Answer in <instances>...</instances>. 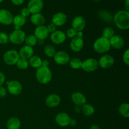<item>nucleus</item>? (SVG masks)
I'll return each instance as SVG.
<instances>
[{
    "label": "nucleus",
    "mask_w": 129,
    "mask_h": 129,
    "mask_svg": "<svg viewBox=\"0 0 129 129\" xmlns=\"http://www.w3.org/2000/svg\"><path fill=\"white\" fill-rule=\"evenodd\" d=\"M76 34L77 31L71 27L68 29V30L66 31V37L72 39L76 37Z\"/></svg>",
    "instance_id": "35"
},
{
    "label": "nucleus",
    "mask_w": 129,
    "mask_h": 129,
    "mask_svg": "<svg viewBox=\"0 0 129 129\" xmlns=\"http://www.w3.org/2000/svg\"><path fill=\"white\" fill-rule=\"evenodd\" d=\"M124 1H125V0H124Z\"/></svg>",
    "instance_id": "51"
},
{
    "label": "nucleus",
    "mask_w": 129,
    "mask_h": 129,
    "mask_svg": "<svg viewBox=\"0 0 129 129\" xmlns=\"http://www.w3.org/2000/svg\"><path fill=\"white\" fill-rule=\"evenodd\" d=\"M98 66L102 69H108L113 66L115 63V59L113 56L108 54H105L100 58Z\"/></svg>",
    "instance_id": "12"
},
{
    "label": "nucleus",
    "mask_w": 129,
    "mask_h": 129,
    "mask_svg": "<svg viewBox=\"0 0 129 129\" xmlns=\"http://www.w3.org/2000/svg\"><path fill=\"white\" fill-rule=\"evenodd\" d=\"M21 127V121L17 117H11L6 122L8 129H19Z\"/></svg>",
    "instance_id": "24"
},
{
    "label": "nucleus",
    "mask_w": 129,
    "mask_h": 129,
    "mask_svg": "<svg viewBox=\"0 0 129 129\" xmlns=\"http://www.w3.org/2000/svg\"><path fill=\"white\" fill-rule=\"evenodd\" d=\"M71 100L76 106L82 107L86 103V98L80 92H74L71 95Z\"/></svg>",
    "instance_id": "20"
},
{
    "label": "nucleus",
    "mask_w": 129,
    "mask_h": 129,
    "mask_svg": "<svg viewBox=\"0 0 129 129\" xmlns=\"http://www.w3.org/2000/svg\"><path fill=\"white\" fill-rule=\"evenodd\" d=\"M50 39L52 42L55 45H60L66 40V35L61 30H56L50 35Z\"/></svg>",
    "instance_id": "13"
},
{
    "label": "nucleus",
    "mask_w": 129,
    "mask_h": 129,
    "mask_svg": "<svg viewBox=\"0 0 129 129\" xmlns=\"http://www.w3.org/2000/svg\"><path fill=\"white\" fill-rule=\"evenodd\" d=\"M86 22L82 16H77L72 21V28L76 31H81L85 28Z\"/></svg>",
    "instance_id": "15"
},
{
    "label": "nucleus",
    "mask_w": 129,
    "mask_h": 129,
    "mask_svg": "<svg viewBox=\"0 0 129 129\" xmlns=\"http://www.w3.org/2000/svg\"><path fill=\"white\" fill-rule=\"evenodd\" d=\"M10 1H11V3L13 4L15 6H20L25 2V0H10Z\"/></svg>",
    "instance_id": "41"
},
{
    "label": "nucleus",
    "mask_w": 129,
    "mask_h": 129,
    "mask_svg": "<svg viewBox=\"0 0 129 129\" xmlns=\"http://www.w3.org/2000/svg\"><path fill=\"white\" fill-rule=\"evenodd\" d=\"M3 61L6 65L13 66L16 65L18 60L20 59V55H19L18 52L14 49H10L7 50L4 54Z\"/></svg>",
    "instance_id": "5"
},
{
    "label": "nucleus",
    "mask_w": 129,
    "mask_h": 129,
    "mask_svg": "<svg viewBox=\"0 0 129 129\" xmlns=\"http://www.w3.org/2000/svg\"><path fill=\"white\" fill-rule=\"evenodd\" d=\"M29 66L35 69H38L42 66V59L38 55H33L30 59L28 60Z\"/></svg>",
    "instance_id": "25"
},
{
    "label": "nucleus",
    "mask_w": 129,
    "mask_h": 129,
    "mask_svg": "<svg viewBox=\"0 0 129 129\" xmlns=\"http://www.w3.org/2000/svg\"><path fill=\"white\" fill-rule=\"evenodd\" d=\"M93 1H96V2H98V1H101V0H93Z\"/></svg>",
    "instance_id": "49"
},
{
    "label": "nucleus",
    "mask_w": 129,
    "mask_h": 129,
    "mask_svg": "<svg viewBox=\"0 0 129 129\" xmlns=\"http://www.w3.org/2000/svg\"><path fill=\"white\" fill-rule=\"evenodd\" d=\"M10 42L9 35L5 32H0V44L5 45Z\"/></svg>",
    "instance_id": "34"
},
{
    "label": "nucleus",
    "mask_w": 129,
    "mask_h": 129,
    "mask_svg": "<svg viewBox=\"0 0 129 129\" xmlns=\"http://www.w3.org/2000/svg\"><path fill=\"white\" fill-rule=\"evenodd\" d=\"M113 21L120 30H127L129 28V12L125 10H119L113 16Z\"/></svg>",
    "instance_id": "1"
},
{
    "label": "nucleus",
    "mask_w": 129,
    "mask_h": 129,
    "mask_svg": "<svg viewBox=\"0 0 129 129\" xmlns=\"http://www.w3.org/2000/svg\"><path fill=\"white\" fill-rule=\"evenodd\" d=\"M122 60L125 65H129V50L126 49L125 51L123 52V56H122Z\"/></svg>",
    "instance_id": "36"
},
{
    "label": "nucleus",
    "mask_w": 129,
    "mask_h": 129,
    "mask_svg": "<svg viewBox=\"0 0 129 129\" xmlns=\"http://www.w3.org/2000/svg\"><path fill=\"white\" fill-rule=\"evenodd\" d=\"M98 62L94 58H88L82 63L81 69L87 73H92L98 68Z\"/></svg>",
    "instance_id": "7"
},
{
    "label": "nucleus",
    "mask_w": 129,
    "mask_h": 129,
    "mask_svg": "<svg viewBox=\"0 0 129 129\" xmlns=\"http://www.w3.org/2000/svg\"><path fill=\"white\" fill-rule=\"evenodd\" d=\"M37 39L35 37L34 34H30V35L26 36L24 42L25 43L26 45L33 47L37 44Z\"/></svg>",
    "instance_id": "29"
},
{
    "label": "nucleus",
    "mask_w": 129,
    "mask_h": 129,
    "mask_svg": "<svg viewBox=\"0 0 129 129\" xmlns=\"http://www.w3.org/2000/svg\"><path fill=\"white\" fill-rule=\"evenodd\" d=\"M4 1H5V0H0V3H1L2 2H3Z\"/></svg>",
    "instance_id": "48"
},
{
    "label": "nucleus",
    "mask_w": 129,
    "mask_h": 129,
    "mask_svg": "<svg viewBox=\"0 0 129 129\" xmlns=\"http://www.w3.org/2000/svg\"><path fill=\"white\" fill-rule=\"evenodd\" d=\"M60 98L58 94H50L45 99V105L49 108H55L60 105Z\"/></svg>",
    "instance_id": "18"
},
{
    "label": "nucleus",
    "mask_w": 129,
    "mask_h": 129,
    "mask_svg": "<svg viewBox=\"0 0 129 129\" xmlns=\"http://www.w3.org/2000/svg\"><path fill=\"white\" fill-rule=\"evenodd\" d=\"M44 52L46 56L49 57H54L55 53H56L55 47L53 45H49V44L46 45L44 47Z\"/></svg>",
    "instance_id": "32"
},
{
    "label": "nucleus",
    "mask_w": 129,
    "mask_h": 129,
    "mask_svg": "<svg viewBox=\"0 0 129 129\" xmlns=\"http://www.w3.org/2000/svg\"><path fill=\"white\" fill-rule=\"evenodd\" d=\"M89 129H101V128L98 125H93L91 126Z\"/></svg>",
    "instance_id": "47"
},
{
    "label": "nucleus",
    "mask_w": 129,
    "mask_h": 129,
    "mask_svg": "<svg viewBox=\"0 0 129 129\" xmlns=\"http://www.w3.org/2000/svg\"><path fill=\"white\" fill-rule=\"evenodd\" d=\"M84 47V40L77 37L72 39L70 42V48L74 52H79Z\"/></svg>",
    "instance_id": "19"
},
{
    "label": "nucleus",
    "mask_w": 129,
    "mask_h": 129,
    "mask_svg": "<svg viewBox=\"0 0 129 129\" xmlns=\"http://www.w3.org/2000/svg\"><path fill=\"white\" fill-rule=\"evenodd\" d=\"M26 34L21 29L14 30L9 35V41L15 45H20L25 42Z\"/></svg>",
    "instance_id": "4"
},
{
    "label": "nucleus",
    "mask_w": 129,
    "mask_h": 129,
    "mask_svg": "<svg viewBox=\"0 0 129 129\" xmlns=\"http://www.w3.org/2000/svg\"><path fill=\"white\" fill-rule=\"evenodd\" d=\"M44 5L43 0H30L28 3L27 8L31 15L41 12L44 8Z\"/></svg>",
    "instance_id": "9"
},
{
    "label": "nucleus",
    "mask_w": 129,
    "mask_h": 129,
    "mask_svg": "<svg viewBox=\"0 0 129 129\" xmlns=\"http://www.w3.org/2000/svg\"><path fill=\"white\" fill-rule=\"evenodd\" d=\"M5 80H6V77H5V74L2 72H0V86H2L3 85Z\"/></svg>",
    "instance_id": "40"
},
{
    "label": "nucleus",
    "mask_w": 129,
    "mask_h": 129,
    "mask_svg": "<svg viewBox=\"0 0 129 129\" xmlns=\"http://www.w3.org/2000/svg\"><path fill=\"white\" fill-rule=\"evenodd\" d=\"M30 21L33 25L36 26H42L45 23V18L40 13L31 14L30 16Z\"/></svg>",
    "instance_id": "22"
},
{
    "label": "nucleus",
    "mask_w": 129,
    "mask_h": 129,
    "mask_svg": "<svg viewBox=\"0 0 129 129\" xmlns=\"http://www.w3.org/2000/svg\"><path fill=\"white\" fill-rule=\"evenodd\" d=\"M95 112L94 107L91 104L85 103L81 107V112L84 114V115L86 117H90L94 114Z\"/></svg>",
    "instance_id": "27"
},
{
    "label": "nucleus",
    "mask_w": 129,
    "mask_h": 129,
    "mask_svg": "<svg viewBox=\"0 0 129 129\" xmlns=\"http://www.w3.org/2000/svg\"><path fill=\"white\" fill-rule=\"evenodd\" d=\"M18 54L20 58L28 60L33 55H34V50L33 47L25 45L20 49Z\"/></svg>",
    "instance_id": "21"
},
{
    "label": "nucleus",
    "mask_w": 129,
    "mask_h": 129,
    "mask_svg": "<svg viewBox=\"0 0 129 129\" xmlns=\"http://www.w3.org/2000/svg\"><path fill=\"white\" fill-rule=\"evenodd\" d=\"M72 118H71L69 114L65 112H60L55 116V120L57 124L62 127H68L70 124L71 120Z\"/></svg>",
    "instance_id": "10"
},
{
    "label": "nucleus",
    "mask_w": 129,
    "mask_h": 129,
    "mask_svg": "<svg viewBox=\"0 0 129 129\" xmlns=\"http://www.w3.org/2000/svg\"><path fill=\"white\" fill-rule=\"evenodd\" d=\"M111 47L116 50L122 49L125 45V40L119 35H115L109 40Z\"/></svg>",
    "instance_id": "16"
},
{
    "label": "nucleus",
    "mask_w": 129,
    "mask_h": 129,
    "mask_svg": "<svg viewBox=\"0 0 129 129\" xmlns=\"http://www.w3.org/2000/svg\"><path fill=\"white\" fill-rule=\"evenodd\" d=\"M54 61L58 65L64 66L69 64L71 57L68 52L63 50L56 52L55 55L54 56Z\"/></svg>",
    "instance_id": "8"
},
{
    "label": "nucleus",
    "mask_w": 129,
    "mask_h": 129,
    "mask_svg": "<svg viewBox=\"0 0 129 129\" xmlns=\"http://www.w3.org/2000/svg\"><path fill=\"white\" fill-rule=\"evenodd\" d=\"M47 26V28L48 31H49V34H52V33L54 32L55 31L57 30V26L51 23L49 24Z\"/></svg>",
    "instance_id": "38"
},
{
    "label": "nucleus",
    "mask_w": 129,
    "mask_h": 129,
    "mask_svg": "<svg viewBox=\"0 0 129 129\" xmlns=\"http://www.w3.org/2000/svg\"><path fill=\"white\" fill-rule=\"evenodd\" d=\"M16 67L18 68L20 70H25L27 69L29 66L28 61L26 59H22V58H20L18 62L16 64Z\"/></svg>",
    "instance_id": "33"
},
{
    "label": "nucleus",
    "mask_w": 129,
    "mask_h": 129,
    "mask_svg": "<svg viewBox=\"0 0 129 129\" xmlns=\"http://www.w3.org/2000/svg\"><path fill=\"white\" fill-rule=\"evenodd\" d=\"M76 125H77L76 120H74V119H71L69 125L71 126V127H75Z\"/></svg>",
    "instance_id": "45"
},
{
    "label": "nucleus",
    "mask_w": 129,
    "mask_h": 129,
    "mask_svg": "<svg viewBox=\"0 0 129 129\" xmlns=\"http://www.w3.org/2000/svg\"><path fill=\"white\" fill-rule=\"evenodd\" d=\"M0 10H1V5H0Z\"/></svg>",
    "instance_id": "50"
},
{
    "label": "nucleus",
    "mask_w": 129,
    "mask_h": 129,
    "mask_svg": "<svg viewBox=\"0 0 129 129\" xmlns=\"http://www.w3.org/2000/svg\"><path fill=\"white\" fill-rule=\"evenodd\" d=\"M26 22V18L24 17L20 14L16 15L13 17V23L14 25L15 30H19L21 29V26H24Z\"/></svg>",
    "instance_id": "23"
},
{
    "label": "nucleus",
    "mask_w": 129,
    "mask_h": 129,
    "mask_svg": "<svg viewBox=\"0 0 129 129\" xmlns=\"http://www.w3.org/2000/svg\"><path fill=\"white\" fill-rule=\"evenodd\" d=\"M35 77L39 83L42 84H47L51 81L52 73L49 68L41 66L37 69L35 72Z\"/></svg>",
    "instance_id": "2"
},
{
    "label": "nucleus",
    "mask_w": 129,
    "mask_h": 129,
    "mask_svg": "<svg viewBox=\"0 0 129 129\" xmlns=\"http://www.w3.org/2000/svg\"><path fill=\"white\" fill-rule=\"evenodd\" d=\"M49 65H50V62H49V60H46V59L42 60V66L47 67V68H49Z\"/></svg>",
    "instance_id": "42"
},
{
    "label": "nucleus",
    "mask_w": 129,
    "mask_h": 129,
    "mask_svg": "<svg viewBox=\"0 0 129 129\" xmlns=\"http://www.w3.org/2000/svg\"><path fill=\"white\" fill-rule=\"evenodd\" d=\"M7 89L3 86H0V98H5L7 95Z\"/></svg>",
    "instance_id": "39"
},
{
    "label": "nucleus",
    "mask_w": 129,
    "mask_h": 129,
    "mask_svg": "<svg viewBox=\"0 0 129 129\" xmlns=\"http://www.w3.org/2000/svg\"><path fill=\"white\" fill-rule=\"evenodd\" d=\"M13 15L6 9L0 10V23L4 25H10L13 23Z\"/></svg>",
    "instance_id": "11"
},
{
    "label": "nucleus",
    "mask_w": 129,
    "mask_h": 129,
    "mask_svg": "<svg viewBox=\"0 0 129 129\" xmlns=\"http://www.w3.org/2000/svg\"><path fill=\"white\" fill-rule=\"evenodd\" d=\"M67 20H68V16L62 12L56 13L53 15L52 18V23L57 27L64 26L66 23Z\"/></svg>",
    "instance_id": "14"
},
{
    "label": "nucleus",
    "mask_w": 129,
    "mask_h": 129,
    "mask_svg": "<svg viewBox=\"0 0 129 129\" xmlns=\"http://www.w3.org/2000/svg\"><path fill=\"white\" fill-rule=\"evenodd\" d=\"M7 91L13 96H18L22 92L23 86L17 80H11L6 82Z\"/></svg>",
    "instance_id": "6"
},
{
    "label": "nucleus",
    "mask_w": 129,
    "mask_h": 129,
    "mask_svg": "<svg viewBox=\"0 0 129 129\" xmlns=\"http://www.w3.org/2000/svg\"><path fill=\"white\" fill-rule=\"evenodd\" d=\"M118 112L122 117L124 118L129 117V104L128 103H123L118 108Z\"/></svg>",
    "instance_id": "28"
},
{
    "label": "nucleus",
    "mask_w": 129,
    "mask_h": 129,
    "mask_svg": "<svg viewBox=\"0 0 129 129\" xmlns=\"http://www.w3.org/2000/svg\"><path fill=\"white\" fill-rule=\"evenodd\" d=\"M125 10L129 12V0H125Z\"/></svg>",
    "instance_id": "43"
},
{
    "label": "nucleus",
    "mask_w": 129,
    "mask_h": 129,
    "mask_svg": "<svg viewBox=\"0 0 129 129\" xmlns=\"http://www.w3.org/2000/svg\"><path fill=\"white\" fill-rule=\"evenodd\" d=\"M49 33L48 31L47 26L45 25L42 26H36L35 30H34V34L35 37L37 39V40H44L47 39L49 35Z\"/></svg>",
    "instance_id": "17"
},
{
    "label": "nucleus",
    "mask_w": 129,
    "mask_h": 129,
    "mask_svg": "<svg viewBox=\"0 0 129 129\" xmlns=\"http://www.w3.org/2000/svg\"><path fill=\"white\" fill-rule=\"evenodd\" d=\"M82 63L83 61H81L80 59L77 57L73 58L70 59L69 64L71 68L73 69H79L81 68Z\"/></svg>",
    "instance_id": "31"
},
{
    "label": "nucleus",
    "mask_w": 129,
    "mask_h": 129,
    "mask_svg": "<svg viewBox=\"0 0 129 129\" xmlns=\"http://www.w3.org/2000/svg\"><path fill=\"white\" fill-rule=\"evenodd\" d=\"M20 15L23 16L24 17L27 18L28 16L31 15V13H30V11H29V10L28 9V8L25 7V8H23L21 10V11H20Z\"/></svg>",
    "instance_id": "37"
},
{
    "label": "nucleus",
    "mask_w": 129,
    "mask_h": 129,
    "mask_svg": "<svg viewBox=\"0 0 129 129\" xmlns=\"http://www.w3.org/2000/svg\"><path fill=\"white\" fill-rule=\"evenodd\" d=\"M98 16L101 20L107 23H110L113 21V16L110 12L106 10H102L98 13Z\"/></svg>",
    "instance_id": "26"
},
{
    "label": "nucleus",
    "mask_w": 129,
    "mask_h": 129,
    "mask_svg": "<svg viewBox=\"0 0 129 129\" xmlns=\"http://www.w3.org/2000/svg\"><path fill=\"white\" fill-rule=\"evenodd\" d=\"M93 47L94 51L100 54H105L111 49L109 40L102 36L98 38L94 42Z\"/></svg>",
    "instance_id": "3"
},
{
    "label": "nucleus",
    "mask_w": 129,
    "mask_h": 129,
    "mask_svg": "<svg viewBox=\"0 0 129 129\" xmlns=\"http://www.w3.org/2000/svg\"><path fill=\"white\" fill-rule=\"evenodd\" d=\"M115 35V34L114 29L110 26H106L102 31V37L108 39V40H110Z\"/></svg>",
    "instance_id": "30"
},
{
    "label": "nucleus",
    "mask_w": 129,
    "mask_h": 129,
    "mask_svg": "<svg viewBox=\"0 0 129 129\" xmlns=\"http://www.w3.org/2000/svg\"><path fill=\"white\" fill-rule=\"evenodd\" d=\"M74 111L76 113H79L81 112V107H79V106H76L74 107Z\"/></svg>",
    "instance_id": "46"
},
{
    "label": "nucleus",
    "mask_w": 129,
    "mask_h": 129,
    "mask_svg": "<svg viewBox=\"0 0 129 129\" xmlns=\"http://www.w3.org/2000/svg\"><path fill=\"white\" fill-rule=\"evenodd\" d=\"M83 36H84V34H83V31H77L76 37L78 38H81V39H83Z\"/></svg>",
    "instance_id": "44"
}]
</instances>
